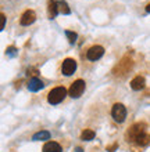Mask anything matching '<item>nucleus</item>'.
<instances>
[{
    "mask_svg": "<svg viewBox=\"0 0 150 152\" xmlns=\"http://www.w3.org/2000/svg\"><path fill=\"white\" fill-rule=\"evenodd\" d=\"M67 96V90L64 87H54L52 91L49 93L47 96V101H49L52 105H56V104H60L61 101L65 98Z\"/></svg>",
    "mask_w": 150,
    "mask_h": 152,
    "instance_id": "obj_1",
    "label": "nucleus"
},
{
    "mask_svg": "<svg viewBox=\"0 0 150 152\" xmlns=\"http://www.w3.org/2000/svg\"><path fill=\"white\" fill-rule=\"evenodd\" d=\"M57 4H58V12L64 14V15H68L69 12H71V10H69V7H68V4L65 3L64 0H60V1H57Z\"/></svg>",
    "mask_w": 150,
    "mask_h": 152,
    "instance_id": "obj_12",
    "label": "nucleus"
},
{
    "mask_svg": "<svg viewBox=\"0 0 150 152\" xmlns=\"http://www.w3.org/2000/svg\"><path fill=\"white\" fill-rule=\"evenodd\" d=\"M45 84H43V82H42L41 79H38V77H32V79L29 80V83H28V88H29V91H39L42 87H43Z\"/></svg>",
    "mask_w": 150,
    "mask_h": 152,
    "instance_id": "obj_8",
    "label": "nucleus"
},
{
    "mask_svg": "<svg viewBox=\"0 0 150 152\" xmlns=\"http://www.w3.org/2000/svg\"><path fill=\"white\" fill-rule=\"evenodd\" d=\"M35 20H36V14L32 11V10H27V11L21 15V25H24V26H27V25H31L35 22Z\"/></svg>",
    "mask_w": 150,
    "mask_h": 152,
    "instance_id": "obj_7",
    "label": "nucleus"
},
{
    "mask_svg": "<svg viewBox=\"0 0 150 152\" xmlns=\"http://www.w3.org/2000/svg\"><path fill=\"white\" fill-rule=\"evenodd\" d=\"M145 84H146L145 77H143V76H136V77H134L132 82H131V87L134 88V90H142V88L145 87Z\"/></svg>",
    "mask_w": 150,
    "mask_h": 152,
    "instance_id": "obj_9",
    "label": "nucleus"
},
{
    "mask_svg": "<svg viewBox=\"0 0 150 152\" xmlns=\"http://www.w3.org/2000/svg\"><path fill=\"white\" fill-rule=\"evenodd\" d=\"M77 69V61L72 60V58H65L63 61V65H61V72L64 73L65 76H71Z\"/></svg>",
    "mask_w": 150,
    "mask_h": 152,
    "instance_id": "obj_5",
    "label": "nucleus"
},
{
    "mask_svg": "<svg viewBox=\"0 0 150 152\" xmlns=\"http://www.w3.org/2000/svg\"><path fill=\"white\" fill-rule=\"evenodd\" d=\"M43 152H61V147L54 141H49L43 145Z\"/></svg>",
    "mask_w": 150,
    "mask_h": 152,
    "instance_id": "obj_11",
    "label": "nucleus"
},
{
    "mask_svg": "<svg viewBox=\"0 0 150 152\" xmlns=\"http://www.w3.org/2000/svg\"><path fill=\"white\" fill-rule=\"evenodd\" d=\"M58 12V4L56 0H49V6H47V15L50 20H53Z\"/></svg>",
    "mask_w": 150,
    "mask_h": 152,
    "instance_id": "obj_10",
    "label": "nucleus"
},
{
    "mask_svg": "<svg viewBox=\"0 0 150 152\" xmlns=\"http://www.w3.org/2000/svg\"><path fill=\"white\" fill-rule=\"evenodd\" d=\"M0 18H1V24H0V29L3 31V29H4V24H6V17H4V14H1V15H0Z\"/></svg>",
    "mask_w": 150,
    "mask_h": 152,
    "instance_id": "obj_17",
    "label": "nucleus"
},
{
    "mask_svg": "<svg viewBox=\"0 0 150 152\" xmlns=\"http://www.w3.org/2000/svg\"><path fill=\"white\" fill-rule=\"evenodd\" d=\"M65 35H67V37H68L69 43H75V40H77V33L71 32V31H67V32H65Z\"/></svg>",
    "mask_w": 150,
    "mask_h": 152,
    "instance_id": "obj_16",
    "label": "nucleus"
},
{
    "mask_svg": "<svg viewBox=\"0 0 150 152\" xmlns=\"http://www.w3.org/2000/svg\"><path fill=\"white\" fill-rule=\"evenodd\" d=\"M77 152H82V149H81V148H78V149H77Z\"/></svg>",
    "mask_w": 150,
    "mask_h": 152,
    "instance_id": "obj_19",
    "label": "nucleus"
},
{
    "mask_svg": "<svg viewBox=\"0 0 150 152\" xmlns=\"http://www.w3.org/2000/svg\"><path fill=\"white\" fill-rule=\"evenodd\" d=\"M104 54V48L101 47V46H93V47H90L86 53V57H88V60L90 61H96L99 60L101 56Z\"/></svg>",
    "mask_w": 150,
    "mask_h": 152,
    "instance_id": "obj_6",
    "label": "nucleus"
},
{
    "mask_svg": "<svg viewBox=\"0 0 150 152\" xmlns=\"http://www.w3.org/2000/svg\"><path fill=\"white\" fill-rule=\"evenodd\" d=\"M83 90H85V82L81 80V79H78V80H75V82L71 84L68 93H69V96L72 97V98H78V97L82 96Z\"/></svg>",
    "mask_w": 150,
    "mask_h": 152,
    "instance_id": "obj_3",
    "label": "nucleus"
},
{
    "mask_svg": "<svg viewBox=\"0 0 150 152\" xmlns=\"http://www.w3.org/2000/svg\"><path fill=\"white\" fill-rule=\"evenodd\" d=\"M150 141V136H147L146 133L145 134H142L140 137H138V140H136V142H138L139 145H147Z\"/></svg>",
    "mask_w": 150,
    "mask_h": 152,
    "instance_id": "obj_15",
    "label": "nucleus"
},
{
    "mask_svg": "<svg viewBox=\"0 0 150 152\" xmlns=\"http://www.w3.org/2000/svg\"><path fill=\"white\" fill-rule=\"evenodd\" d=\"M146 11L150 12V4H147V7H146Z\"/></svg>",
    "mask_w": 150,
    "mask_h": 152,
    "instance_id": "obj_18",
    "label": "nucleus"
},
{
    "mask_svg": "<svg viewBox=\"0 0 150 152\" xmlns=\"http://www.w3.org/2000/svg\"><path fill=\"white\" fill-rule=\"evenodd\" d=\"M81 138L83 141H90L95 138V132H92V130H85V132H82L81 134Z\"/></svg>",
    "mask_w": 150,
    "mask_h": 152,
    "instance_id": "obj_14",
    "label": "nucleus"
},
{
    "mask_svg": "<svg viewBox=\"0 0 150 152\" xmlns=\"http://www.w3.org/2000/svg\"><path fill=\"white\" fill-rule=\"evenodd\" d=\"M111 115H113L115 122L121 123V122H124L126 118V108L122 104H115L113 107V109H111Z\"/></svg>",
    "mask_w": 150,
    "mask_h": 152,
    "instance_id": "obj_4",
    "label": "nucleus"
},
{
    "mask_svg": "<svg viewBox=\"0 0 150 152\" xmlns=\"http://www.w3.org/2000/svg\"><path fill=\"white\" fill-rule=\"evenodd\" d=\"M49 138H50L49 132H39L32 137V140H35V141H43V140H49Z\"/></svg>",
    "mask_w": 150,
    "mask_h": 152,
    "instance_id": "obj_13",
    "label": "nucleus"
},
{
    "mask_svg": "<svg viewBox=\"0 0 150 152\" xmlns=\"http://www.w3.org/2000/svg\"><path fill=\"white\" fill-rule=\"evenodd\" d=\"M145 127H146V126H145L143 123L134 124V126L129 129L128 134H126V137H128V141H135V142H136L138 137H140L142 134H145Z\"/></svg>",
    "mask_w": 150,
    "mask_h": 152,
    "instance_id": "obj_2",
    "label": "nucleus"
}]
</instances>
